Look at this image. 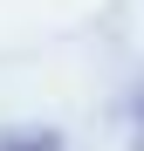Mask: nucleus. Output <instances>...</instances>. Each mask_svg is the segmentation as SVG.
I'll use <instances>...</instances> for the list:
<instances>
[{
    "label": "nucleus",
    "instance_id": "f257e3e1",
    "mask_svg": "<svg viewBox=\"0 0 144 151\" xmlns=\"http://www.w3.org/2000/svg\"><path fill=\"white\" fill-rule=\"evenodd\" d=\"M0 151H62V137H7Z\"/></svg>",
    "mask_w": 144,
    "mask_h": 151
},
{
    "label": "nucleus",
    "instance_id": "f03ea898",
    "mask_svg": "<svg viewBox=\"0 0 144 151\" xmlns=\"http://www.w3.org/2000/svg\"><path fill=\"white\" fill-rule=\"evenodd\" d=\"M137 151H144V131H137Z\"/></svg>",
    "mask_w": 144,
    "mask_h": 151
}]
</instances>
